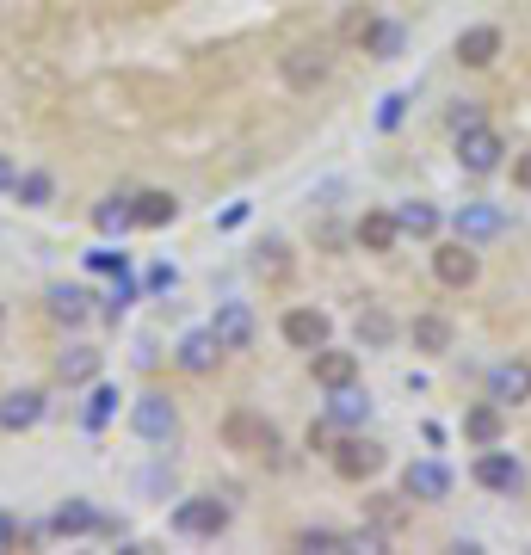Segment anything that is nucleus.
<instances>
[{
    "label": "nucleus",
    "instance_id": "1",
    "mask_svg": "<svg viewBox=\"0 0 531 555\" xmlns=\"http://www.w3.org/2000/svg\"><path fill=\"white\" fill-rule=\"evenodd\" d=\"M173 537H192V543H217L229 525H235V506L223 494H186L180 506H173Z\"/></svg>",
    "mask_w": 531,
    "mask_h": 555
},
{
    "label": "nucleus",
    "instance_id": "2",
    "mask_svg": "<svg viewBox=\"0 0 531 555\" xmlns=\"http://www.w3.org/2000/svg\"><path fill=\"white\" fill-rule=\"evenodd\" d=\"M223 444L260 457V463H285V438H278V426L266 414H254V407H235V414L223 420Z\"/></svg>",
    "mask_w": 531,
    "mask_h": 555
},
{
    "label": "nucleus",
    "instance_id": "3",
    "mask_svg": "<svg viewBox=\"0 0 531 555\" xmlns=\"http://www.w3.org/2000/svg\"><path fill=\"white\" fill-rule=\"evenodd\" d=\"M130 432L143 438V444H155V451H173V444H180V407H173L161 389L136 395L130 401Z\"/></svg>",
    "mask_w": 531,
    "mask_h": 555
},
{
    "label": "nucleus",
    "instance_id": "4",
    "mask_svg": "<svg viewBox=\"0 0 531 555\" xmlns=\"http://www.w3.org/2000/svg\"><path fill=\"white\" fill-rule=\"evenodd\" d=\"M457 167H464L470 179H488V173H501L507 167V136L494 130V124H476L457 136Z\"/></svg>",
    "mask_w": 531,
    "mask_h": 555
},
{
    "label": "nucleus",
    "instance_id": "5",
    "mask_svg": "<svg viewBox=\"0 0 531 555\" xmlns=\"http://www.w3.org/2000/svg\"><path fill=\"white\" fill-rule=\"evenodd\" d=\"M445 222H451V235H457V241H470V247H488V241H501V235H507V210H501V204H488V198L457 204Z\"/></svg>",
    "mask_w": 531,
    "mask_h": 555
},
{
    "label": "nucleus",
    "instance_id": "6",
    "mask_svg": "<svg viewBox=\"0 0 531 555\" xmlns=\"http://www.w3.org/2000/svg\"><path fill=\"white\" fill-rule=\"evenodd\" d=\"M204 327L217 333V346H223V352H247V346H254V333H260L254 303H241V296H223V303L210 309V321H204Z\"/></svg>",
    "mask_w": 531,
    "mask_h": 555
},
{
    "label": "nucleus",
    "instance_id": "7",
    "mask_svg": "<svg viewBox=\"0 0 531 555\" xmlns=\"http://www.w3.org/2000/svg\"><path fill=\"white\" fill-rule=\"evenodd\" d=\"M328 463H334L340 481H371V475L383 469V444L365 438V432H340V444L328 451Z\"/></svg>",
    "mask_w": 531,
    "mask_h": 555
},
{
    "label": "nucleus",
    "instance_id": "8",
    "mask_svg": "<svg viewBox=\"0 0 531 555\" xmlns=\"http://www.w3.org/2000/svg\"><path fill=\"white\" fill-rule=\"evenodd\" d=\"M476 488H488V494H519L525 488V463L513 457V451H501V444H482V451H476Z\"/></svg>",
    "mask_w": 531,
    "mask_h": 555
},
{
    "label": "nucleus",
    "instance_id": "9",
    "mask_svg": "<svg viewBox=\"0 0 531 555\" xmlns=\"http://www.w3.org/2000/svg\"><path fill=\"white\" fill-rule=\"evenodd\" d=\"M278 74H285V87L291 93H315L334 74V62H328V44H297V50H285L278 56Z\"/></svg>",
    "mask_w": 531,
    "mask_h": 555
},
{
    "label": "nucleus",
    "instance_id": "10",
    "mask_svg": "<svg viewBox=\"0 0 531 555\" xmlns=\"http://www.w3.org/2000/svg\"><path fill=\"white\" fill-rule=\"evenodd\" d=\"M433 278H439L445 290H470V284L482 278V253H476L470 241H457V235L439 241V247H433Z\"/></svg>",
    "mask_w": 531,
    "mask_h": 555
},
{
    "label": "nucleus",
    "instance_id": "11",
    "mask_svg": "<svg viewBox=\"0 0 531 555\" xmlns=\"http://www.w3.org/2000/svg\"><path fill=\"white\" fill-rule=\"evenodd\" d=\"M278 333H285V346H291V352H322V346L334 340V321H328V309L297 303V309H285Z\"/></svg>",
    "mask_w": 531,
    "mask_h": 555
},
{
    "label": "nucleus",
    "instance_id": "12",
    "mask_svg": "<svg viewBox=\"0 0 531 555\" xmlns=\"http://www.w3.org/2000/svg\"><path fill=\"white\" fill-rule=\"evenodd\" d=\"M451 488H457V475H451L439 457H414V463L402 469V494H408V500H420V506L451 500Z\"/></svg>",
    "mask_w": 531,
    "mask_h": 555
},
{
    "label": "nucleus",
    "instance_id": "13",
    "mask_svg": "<svg viewBox=\"0 0 531 555\" xmlns=\"http://www.w3.org/2000/svg\"><path fill=\"white\" fill-rule=\"evenodd\" d=\"M44 414H50L44 389H7L0 395V432H31V426H44Z\"/></svg>",
    "mask_w": 531,
    "mask_h": 555
},
{
    "label": "nucleus",
    "instance_id": "14",
    "mask_svg": "<svg viewBox=\"0 0 531 555\" xmlns=\"http://www.w3.org/2000/svg\"><path fill=\"white\" fill-rule=\"evenodd\" d=\"M322 420H328L334 432H359V426L371 420V395H365L359 383H340V389H328V407H322Z\"/></svg>",
    "mask_w": 531,
    "mask_h": 555
},
{
    "label": "nucleus",
    "instance_id": "15",
    "mask_svg": "<svg viewBox=\"0 0 531 555\" xmlns=\"http://www.w3.org/2000/svg\"><path fill=\"white\" fill-rule=\"evenodd\" d=\"M488 401H501V407H525L531 401V364L525 358H501L488 370Z\"/></svg>",
    "mask_w": 531,
    "mask_h": 555
},
{
    "label": "nucleus",
    "instance_id": "16",
    "mask_svg": "<svg viewBox=\"0 0 531 555\" xmlns=\"http://www.w3.org/2000/svg\"><path fill=\"white\" fill-rule=\"evenodd\" d=\"M352 31H359V44H365V56H371V62H396V56L408 50L402 19H359Z\"/></svg>",
    "mask_w": 531,
    "mask_h": 555
},
{
    "label": "nucleus",
    "instance_id": "17",
    "mask_svg": "<svg viewBox=\"0 0 531 555\" xmlns=\"http://www.w3.org/2000/svg\"><path fill=\"white\" fill-rule=\"evenodd\" d=\"M408 346L414 352H427V358H445L451 352V340H457V327H451V315H439V309H427V315H414L408 327Z\"/></svg>",
    "mask_w": 531,
    "mask_h": 555
},
{
    "label": "nucleus",
    "instance_id": "18",
    "mask_svg": "<svg viewBox=\"0 0 531 555\" xmlns=\"http://www.w3.org/2000/svg\"><path fill=\"white\" fill-rule=\"evenodd\" d=\"M50 537H99V506L87 494H68L50 512Z\"/></svg>",
    "mask_w": 531,
    "mask_h": 555
},
{
    "label": "nucleus",
    "instance_id": "19",
    "mask_svg": "<svg viewBox=\"0 0 531 555\" xmlns=\"http://www.w3.org/2000/svg\"><path fill=\"white\" fill-rule=\"evenodd\" d=\"M501 25H464L457 31V62L464 68H494V56H501Z\"/></svg>",
    "mask_w": 531,
    "mask_h": 555
},
{
    "label": "nucleus",
    "instance_id": "20",
    "mask_svg": "<svg viewBox=\"0 0 531 555\" xmlns=\"http://www.w3.org/2000/svg\"><path fill=\"white\" fill-rule=\"evenodd\" d=\"M309 377L322 389H340V383H359V352H340L334 340L322 352H309Z\"/></svg>",
    "mask_w": 531,
    "mask_h": 555
},
{
    "label": "nucleus",
    "instance_id": "21",
    "mask_svg": "<svg viewBox=\"0 0 531 555\" xmlns=\"http://www.w3.org/2000/svg\"><path fill=\"white\" fill-rule=\"evenodd\" d=\"M352 241H359L365 253H396V241H402L396 210H365V216H359V229H352Z\"/></svg>",
    "mask_w": 531,
    "mask_h": 555
},
{
    "label": "nucleus",
    "instance_id": "22",
    "mask_svg": "<svg viewBox=\"0 0 531 555\" xmlns=\"http://www.w3.org/2000/svg\"><path fill=\"white\" fill-rule=\"evenodd\" d=\"M501 432H507V407L501 401H476V407H464V444H501Z\"/></svg>",
    "mask_w": 531,
    "mask_h": 555
},
{
    "label": "nucleus",
    "instance_id": "23",
    "mask_svg": "<svg viewBox=\"0 0 531 555\" xmlns=\"http://www.w3.org/2000/svg\"><path fill=\"white\" fill-rule=\"evenodd\" d=\"M389 210H396L402 235H414V241H439V229H445L439 204H427V198H402V204H389Z\"/></svg>",
    "mask_w": 531,
    "mask_h": 555
},
{
    "label": "nucleus",
    "instance_id": "24",
    "mask_svg": "<svg viewBox=\"0 0 531 555\" xmlns=\"http://www.w3.org/2000/svg\"><path fill=\"white\" fill-rule=\"evenodd\" d=\"M44 303H50V315H56L62 327H87V321H93V296H87L81 284H50Z\"/></svg>",
    "mask_w": 531,
    "mask_h": 555
},
{
    "label": "nucleus",
    "instance_id": "25",
    "mask_svg": "<svg viewBox=\"0 0 531 555\" xmlns=\"http://www.w3.org/2000/svg\"><path fill=\"white\" fill-rule=\"evenodd\" d=\"M173 358H180V370L204 377V370L223 358V346H217V333H210V327H192V333H180V346H173Z\"/></svg>",
    "mask_w": 531,
    "mask_h": 555
},
{
    "label": "nucleus",
    "instance_id": "26",
    "mask_svg": "<svg viewBox=\"0 0 531 555\" xmlns=\"http://www.w3.org/2000/svg\"><path fill=\"white\" fill-rule=\"evenodd\" d=\"M396 315H389L383 303H365L359 309V352H389V346H396Z\"/></svg>",
    "mask_w": 531,
    "mask_h": 555
},
{
    "label": "nucleus",
    "instance_id": "27",
    "mask_svg": "<svg viewBox=\"0 0 531 555\" xmlns=\"http://www.w3.org/2000/svg\"><path fill=\"white\" fill-rule=\"evenodd\" d=\"M13 198H19V210H50L56 204V173L50 167H19Z\"/></svg>",
    "mask_w": 531,
    "mask_h": 555
},
{
    "label": "nucleus",
    "instance_id": "28",
    "mask_svg": "<svg viewBox=\"0 0 531 555\" xmlns=\"http://www.w3.org/2000/svg\"><path fill=\"white\" fill-rule=\"evenodd\" d=\"M93 377H99V352H93V346H81V340H75V346H62V352H56V383L87 389Z\"/></svg>",
    "mask_w": 531,
    "mask_h": 555
},
{
    "label": "nucleus",
    "instance_id": "29",
    "mask_svg": "<svg viewBox=\"0 0 531 555\" xmlns=\"http://www.w3.org/2000/svg\"><path fill=\"white\" fill-rule=\"evenodd\" d=\"M93 229H99L105 241H124V235L136 229V204H130V198H118V192H112V198H99V204H93Z\"/></svg>",
    "mask_w": 531,
    "mask_h": 555
},
{
    "label": "nucleus",
    "instance_id": "30",
    "mask_svg": "<svg viewBox=\"0 0 531 555\" xmlns=\"http://www.w3.org/2000/svg\"><path fill=\"white\" fill-rule=\"evenodd\" d=\"M136 229H167V222H180V198L173 192H136Z\"/></svg>",
    "mask_w": 531,
    "mask_h": 555
},
{
    "label": "nucleus",
    "instance_id": "31",
    "mask_svg": "<svg viewBox=\"0 0 531 555\" xmlns=\"http://www.w3.org/2000/svg\"><path fill=\"white\" fill-rule=\"evenodd\" d=\"M118 401H124V395H118L112 383H99V377H93V395H87V407H81V426H87V432H99L105 420L118 414Z\"/></svg>",
    "mask_w": 531,
    "mask_h": 555
},
{
    "label": "nucleus",
    "instance_id": "32",
    "mask_svg": "<svg viewBox=\"0 0 531 555\" xmlns=\"http://www.w3.org/2000/svg\"><path fill=\"white\" fill-rule=\"evenodd\" d=\"M136 290H143V284H136V272H118V278H112V290H105V309H99V315H105V321H118V315L136 303Z\"/></svg>",
    "mask_w": 531,
    "mask_h": 555
},
{
    "label": "nucleus",
    "instance_id": "33",
    "mask_svg": "<svg viewBox=\"0 0 531 555\" xmlns=\"http://www.w3.org/2000/svg\"><path fill=\"white\" fill-rule=\"evenodd\" d=\"M87 272L118 278V272H130V253H124V247H112V241H99V247H87Z\"/></svg>",
    "mask_w": 531,
    "mask_h": 555
},
{
    "label": "nucleus",
    "instance_id": "34",
    "mask_svg": "<svg viewBox=\"0 0 531 555\" xmlns=\"http://www.w3.org/2000/svg\"><path fill=\"white\" fill-rule=\"evenodd\" d=\"M297 549H352V531H334V525H309V531H297Z\"/></svg>",
    "mask_w": 531,
    "mask_h": 555
},
{
    "label": "nucleus",
    "instance_id": "35",
    "mask_svg": "<svg viewBox=\"0 0 531 555\" xmlns=\"http://www.w3.org/2000/svg\"><path fill=\"white\" fill-rule=\"evenodd\" d=\"M408 93H383V105H377V130L389 136V130H402V118H408Z\"/></svg>",
    "mask_w": 531,
    "mask_h": 555
},
{
    "label": "nucleus",
    "instance_id": "36",
    "mask_svg": "<svg viewBox=\"0 0 531 555\" xmlns=\"http://www.w3.org/2000/svg\"><path fill=\"white\" fill-rule=\"evenodd\" d=\"M445 124H451V136H464V130H476V124H488V118H482V99H457Z\"/></svg>",
    "mask_w": 531,
    "mask_h": 555
},
{
    "label": "nucleus",
    "instance_id": "37",
    "mask_svg": "<svg viewBox=\"0 0 531 555\" xmlns=\"http://www.w3.org/2000/svg\"><path fill=\"white\" fill-rule=\"evenodd\" d=\"M254 272H272V278L285 272V241H266V247H260V259H254Z\"/></svg>",
    "mask_w": 531,
    "mask_h": 555
},
{
    "label": "nucleus",
    "instance_id": "38",
    "mask_svg": "<svg viewBox=\"0 0 531 555\" xmlns=\"http://www.w3.org/2000/svg\"><path fill=\"white\" fill-rule=\"evenodd\" d=\"M180 284V266H149V290H173Z\"/></svg>",
    "mask_w": 531,
    "mask_h": 555
},
{
    "label": "nucleus",
    "instance_id": "39",
    "mask_svg": "<svg viewBox=\"0 0 531 555\" xmlns=\"http://www.w3.org/2000/svg\"><path fill=\"white\" fill-rule=\"evenodd\" d=\"M513 185H519V192H531V148H525V155H513Z\"/></svg>",
    "mask_w": 531,
    "mask_h": 555
},
{
    "label": "nucleus",
    "instance_id": "40",
    "mask_svg": "<svg viewBox=\"0 0 531 555\" xmlns=\"http://www.w3.org/2000/svg\"><path fill=\"white\" fill-rule=\"evenodd\" d=\"M13 543H19V518L0 512V549H13Z\"/></svg>",
    "mask_w": 531,
    "mask_h": 555
},
{
    "label": "nucleus",
    "instance_id": "41",
    "mask_svg": "<svg viewBox=\"0 0 531 555\" xmlns=\"http://www.w3.org/2000/svg\"><path fill=\"white\" fill-rule=\"evenodd\" d=\"M241 222H247V204H229V210L217 216V229H241Z\"/></svg>",
    "mask_w": 531,
    "mask_h": 555
},
{
    "label": "nucleus",
    "instance_id": "42",
    "mask_svg": "<svg viewBox=\"0 0 531 555\" xmlns=\"http://www.w3.org/2000/svg\"><path fill=\"white\" fill-rule=\"evenodd\" d=\"M13 179H19V161H13V155H0V192H13Z\"/></svg>",
    "mask_w": 531,
    "mask_h": 555
},
{
    "label": "nucleus",
    "instance_id": "43",
    "mask_svg": "<svg viewBox=\"0 0 531 555\" xmlns=\"http://www.w3.org/2000/svg\"><path fill=\"white\" fill-rule=\"evenodd\" d=\"M0 333H7V303H0Z\"/></svg>",
    "mask_w": 531,
    "mask_h": 555
}]
</instances>
